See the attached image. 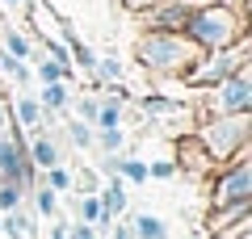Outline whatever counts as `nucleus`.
I'll return each instance as SVG.
<instances>
[{
	"mask_svg": "<svg viewBox=\"0 0 252 239\" xmlns=\"http://www.w3.org/2000/svg\"><path fill=\"white\" fill-rule=\"evenodd\" d=\"M202 55L206 51H202L185 30H147L135 42V59L143 63L147 71H160V76H185Z\"/></svg>",
	"mask_w": 252,
	"mask_h": 239,
	"instance_id": "obj_1",
	"label": "nucleus"
},
{
	"mask_svg": "<svg viewBox=\"0 0 252 239\" xmlns=\"http://www.w3.org/2000/svg\"><path fill=\"white\" fill-rule=\"evenodd\" d=\"M185 34L202 46V51H219V46H231L235 38H244V13L223 4V0H206L198 4V13L185 21Z\"/></svg>",
	"mask_w": 252,
	"mask_h": 239,
	"instance_id": "obj_2",
	"label": "nucleus"
},
{
	"mask_svg": "<svg viewBox=\"0 0 252 239\" xmlns=\"http://www.w3.org/2000/svg\"><path fill=\"white\" fill-rule=\"evenodd\" d=\"M248 63V38H235L231 46H219V51H206L193 67L185 71L189 84H219L223 76H231L235 67Z\"/></svg>",
	"mask_w": 252,
	"mask_h": 239,
	"instance_id": "obj_3",
	"label": "nucleus"
},
{
	"mask_svg": "<svg viewBox=\"0 0 252 239\" xmlns=\"http://www.w3.org/2000/svg\"><path fill=\"white\" fill-rule=\"evenodd\" d=\"M202 143H206L210 155H240L244 143H248V109L244 114H215V122L202 130Z\"/></svg>",
	"mask_w": 252,
	"mask_h": 239,
	"instance_id": "obj_4",
	"label": "nucleus"
},
{
	"mask_svg": "<svg viewBox=\"0 0 252 239\" xmlns=\"http://www.w3.org/2000/svg\"><path fill=\"white\" fill-rule=\"evenodd\" d=\"M210 109L215 114H244L252 105V76H248V63L235 67L231 76H223L219 84H210Z\"/></svg>",
	"mask_w": 252,
	"mask_h": 239,
	"instance_id": "obj_5",
	"label": "nucleus"
},
{
	"mask_svg": "<svg viewBox=\"0 0 252 239\" xmlns=\"http://www.w3.org/2000/svg\"><path fill=\"white\" fill-rule=\"evenodd\" d=\"M248 193H252V168H248V159H240L215 185V206L219 210H240V206H248Z\"/></svg>",
	"mask_w": 252,
	"mask_h": 239,
	"instance_id": "obj_6",
	"label": "nucleus"
},
{
	"mask_svg": "<svg viewBox=\"0 0 252 239\" xmlns=\"http://www.w3.org/2000/svg\"><path fill=\"white\" fill-rule=\"evenodd\" d=\"M30 164H42V168H55L59 164V147H55L46 134H34V143H30Z\"/></svg>",
	"mask_w": 252,
	"mask_h": 239,
	"instance_id": "obj_7",
	"label": "nucleus"
},
{
	"mask_svg": "<svg viewBox=\"0 0 252 239\" xmlns=\"http://www.w3.org/2000/svg\"><path fill=\"white\" fill-rule=\"evenodd\" d=\"M135 239H168V227L152 214H139L135 218Z\"/></svg>",
	"mask_w": 252,
	"mask_h": 239,
	"instance_id": "obj_8",
	"label": "nucleus"
},
{
	"mask_svg": "<svg viewBox=\"0 0 252 239\" xmlns=\"http://www.w3.org/2000/svg\"><path fill=\"white\" fill-rule=\"evenodd\" d=\"M4 51H9L13 59H30V38L17 34V30H4Z\"/></svg>",
	"mask_w": 252,
	"mask_h": 239,
	"instance_id": "obj_9",
	"label": "nucleus"
},
{
	"mask_svg": "<svg viewBox=\"0 0 252 239\" xmlns=\"http://www.w3.org/2000/svg\"><path fill=\"white\" fill-rule=\"evenodd\" d=\"M42 105L46 109H59V105H67V89H63V80H51L42 89Z\"/></svg>",
	"mask_w": 252,
	"mask_h": 239,
	"instance_id": "obj_10",
	"label": "nucleus"
},
{
	"mask_svg": "<svg viewBox=\"0 0 252 239\" xmlns=\"http://www.w3.org/2000/svg\"><path fill=\"white\" fill-rule=\"evenodd\" d=\"M101 210L105 214H122V206H126V193H122V185H109V189H101Z\"/></svg>",
	"mask_w": 252,
	"mask_h": 239,
	"instance_id": "obj_11",
	"label": "nucleus"
},
{
	"mask_svg": "<svg viewBox=\"0 0 252 239\" xmlns=\"http://www.w3.org/2000/svg\"><path fill=\"white\" fill-rule=\"evenodd\" d=\"M38 80H42V84H51V80H67V67L55 63V59H42V63H38Z\"/></svg>",
	"mask_w": 252,
	"mask_h": 239,
	"instance_id": "obj_12",
	"label": "nucleus"
},
{
	"mask_svg": "<svg viewBox=\"0 0 252 239\" xmlns=\"http://www.w3.org/2000/svg\"><path fill=\"white\" fill-rule=\"evenodd\" d=\"M93 71H97L101 80H122V63H118V59H97Z\"/></svg>",
	"mask_w": 252,
	"mask_h": 239,
	"instance_id": "obj_13",
	"label": "nucleus"
},
{
	"mask_svg": "<svg viewBox=\"0 0 252 239\" xmlns=\"http://www.w3.org/2000/svg\"><path fill=\"white\" fill-rule=\"evenodd\" d=\"M17 114H21V122H26V126H38V122H42V109H38L34 101H17Z\"/></svg>",
	"mask_w": 252,
	"mask_h": 239,
	"instance_id": "obj_14",
	"label": "nucleus"
},
{
	"mask_svg": "<svg viewBox=\"0 0 252 239\" xmlns=\"http://www.w3.org/2000/svg\"><path fill=\"white\" fill-rule=\"evenodd\" d=\"M114 168L122 172V177H130V180H143L147 177V168H143V164H135V159H118Z\"/></svg>",
	"mask_w": 252,
	"mask_h": 239,
	"instance_id": "obj_15",
	"label": "nucleus"
},
{
	"mask_svg": "<svg viewBox=\"0 0 252 239\" xmlns=\"http://www.w3.org/2000/svg\"><path fill=\"white\" fill-rule=\"evenodd\" d=\"M80 214H84V222L105 218V210H101V202H97V197H84V202H80Z\"/></svg>",
	"mask_w": 252,
	"mask_h": 239,
	"instance_id": "obj_16",
	"label": "nucleus"
},
{
	"mask_svg": "<svg viewBox=\"0 0 252 239\" xmlns=\"http://www.w3.org/2000/svg\"><path fill=\"white\" fill-rule=\"evenodd\" d=\"M21 202V193H17V185H0V210H13V206Z\"/></svg>",
	"mask_w": 252,
	"mask_h": 239,
	"instance_id": "obj_17",
	"label": "nucleus"
},
{
	"mask_svg": "<svg viewBox=\"0 0 252 239\" xmlns=\"http://www.w3.org/2000/svg\"><path fill=\"white\" fill-rule=\"evenodd\" d=\"M55 206H59V197L51 189H38V214H55Z\"/></svg>",
	"mask_w": 252,
	"mask_h": 239,
	"instance_id": "obj_18",
	"label": "nucleus"
},
{
	"mask_svg": "<svg viewBox=\"0 0 252 239\" xmlns=\"http://www.w3.org/2000/svg\"><path fill=\"white\" fill-rule=\"evenodd\" d=\"M67 130H72L76 147H89V143H93V130H89V126H84V122H72V126H67Z\"/></svg>",
	"mask_w": 252,
	"mask_h": 239,
	"instance_id": "obj_19",
	"label": "nucleus"
},
{
	"mask_svg": "<svg viewBox=\"0 0 252 239\" xmlns=\"http://www.w3.org/2000/svg\"><path fill=\"white\" fill-rule=\"evenodd\" d=\"M101 143H105V151H118L122 147V130H118V126H105V130H101Z\"/></svg>",
	"mask_w": 252,
	"mask_h": 239,
	"instance_id": "obj_20",
	"label": "nucleus"
},
{
	"mask_svg": "<svg viewBox=\"0 0 252 239\" xmlns=\"http://www.w3.org/2000/svg\"><path fill=\"white\" fill-rule=\"evenodd\" d=\"M46 59H55V63L67 67V46H63V42H46Z\"/></svg>",
	"mask_w": 252,
	"mask_h": 239,
	"instance_id": "obj_21",
	"label": "nucleus"
},
{
	"mask_svg": "<svg viewBox=\"0 0 252 239\" xmlns=\"http://www.w3.org/2000/svg\"><path fill=\"white\" fill-rule=\"evenodd\" d=\"M80 118L84 122H97V101H80Z\"/></svg>",
	"mask_w": 252,
	"mask_h": 239,
	"instance_id": "obj_22",
	"label": "nucleus"
},
{
	"mask_svg": "<svg viewBox=\"0 0 252 239\" xmlns=\"http://www.w3.org/2000/svg\"><path fill=\"white\" fill-rule=\"evenodd\" d=\"M51 185H55V189H67V172H63L59 164H55V168H51Z\"/></svg>",
	"mask_w": 252,
	"mask_h": 239,
	"instance_id": "obj_23",
	"label": "nucleus"
},
{
	"mask_svg": "<svg viewBox=\"0 0 252 239\" xmlns=\"http://www.w3.org/2000/svg\"><path fill=\"white\" fill-rule=\"evenodd\" d=\"M122 4H126L130 13H139V9H147V4H156V0H122Z\"/></svg>",
	"mask_w": 252,
	"mask_h": 239,
	"instance_id": "obj_24",
	"label": "nucleus"
},
{
	"mask_svg": "<svg viewBox=\"0 0 252 239\" xmlns=\"http://www.w3.org/2000/svg\"><path fill=\"white\" fill-rule=\"evenodd\" d=\"M152 177H172V164H152Z\"/></svg>",
	"mask_w": 252,
	"mask_h": 239,
	"instance_id": "obj_25",
	"label": "nucleus"
},
{
	"mask_svg": "<svg viewBox=\"0 0 252 239\" xmlns=\"http://www.w3.org/2000/svg\"><path fill=\"white\" fill-rule=\"evenodd\" d=\"M0 4H4V9H26L30 0H0Z\"/></svg>",
	"mask_w": 252,
	"mask_h": 239,
	"instance_id": "obj_26",
	"label": "nucleus"
},
{
	"mask_svg": "<svg viewBox=\"0 0 252 239\" xmlns=\"http://www.w3.org/2000/svg\"><path fill=\"white\" fill-rule=\"evenodd\" d=\"M76 239H93V227H76Z\"/></svg>",
	"mask_w": 252,
	"mask_h": 239,
	"instance_id": "obj_27",
	"label": "nucleus"
},
{
	"mask_svg": "<svg viewBox=\"0 0 252 239\" xmlns=\"http://www.w3.org/2000/svg\"><path fill=\"white\" fill-rule=\"evenodd\" d=\"M114 239H135V235H130L126 227H118V231H114Z\"/></svg>",
	"mask_w": 252,
	"mask_h": 239,
	"instance_id": "obj_28",
	"label": "nucleus"
},
{
	"mask_svg": "<svg viewBox=\"0 0 252 239\" xmlns=\"http://www.w3.org/2000/svg\"><path fill=\"white\" fill-rule=\"evenodd\" d=\"M0 126H4V109H0Z\"/></svg>",
	"mask_w": 252,
	"mask_h": 239,
	"instance_id": "obj_29",
	"label": "nucleus"
}]
</instances>
